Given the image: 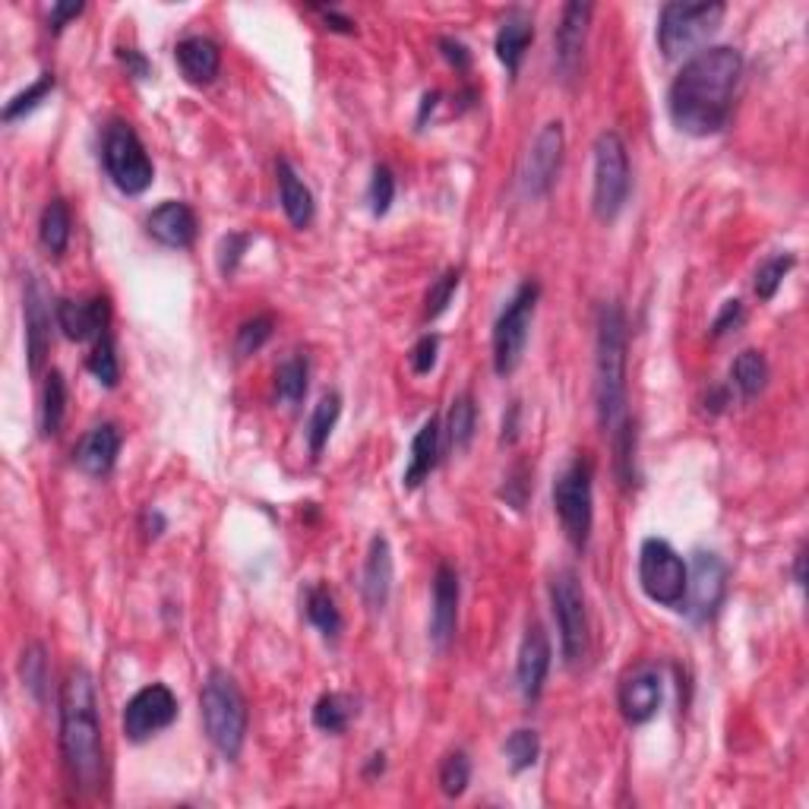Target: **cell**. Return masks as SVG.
I'll return each mask as SVG.
<instances>
[{
	"label": "cell",
	"instance_id": "cell-9",
	"mask_svg": "<svg viewBox=\"0 0 809 809\" xmlns=\"http://www.w3.org/2000/svg\"><path fill=\"white\" fill-rule=\"evenodd\" d=\"M538 298H541V285L529 278L522 281L512 298L506 301L500 310L497 323H494V370L500 377H509L519 370L525 348H529L531 335V320H534V310H538Z\"/></svg>",
	"mask_w": 809,
	"mask_h": 809
},
{
	"label": "cell",
	"instance_id": "cell-55",
	"mask_svg": "<svg viewBox=\"0 0 809 809\" xmlns=\"http://www.w3.org/2000/svg\"><path fill=\"white\" fill-rule=\"evenodd\" d=\"M794 581H797L800 588L807 585V551H804V547H800L797 556H794Z\"/></svg>",
	"mask_w": 809,
	"mask_h": 809
},
{
	"label": "cell",
	"instance_id": "cell-49",
	"mask_svg": "<svg viewBox=\"0 0 809 809\" xmlns=\"http://www.w3.org/2000/svg\"><path fill=\"white\" fill-rule=\"evenodd\" d=\"M743 323V303L736 301H724L721 307V313L714 317V323H711V339H721V335H728L731 329H736Z\"/></svg>",
	"mask_w": 809,
	"mask_h": 809
},
{
	"label": "cell",
	"instance_id": "cell-47",
	"mask_svg": "<svg viewBox=\"0 0 809 809\" xmlns=\"http://www.w3.org/2000/svg\"><path fill=\"white\" fill-rule=\"evenodd\" d=\"M436 354H440V339L428 332V335H421L418 342H414V348L408 354V364H411V370L418 374V377H428L430 370L436 367Z\"/></svg>",
	"mask_w": 809,
	"mask_h": 809
},
{
	"label": "cell",
	"instance_id": "cell-7",
	"mask_svg": "<svg viewBox=\"0 0 809 809\" xmlns=\"http://www.w3.org/2000/svg\"><path fill=\"white\" fill-rule=\"evenodd\" d=\"M554 509L559 525L576 551L588 547L595 522V468L588 458L576 455L554 480Z\"/></svg>",
	"mask_w": 809,
	"mask_h": 809
},
{
	"label": "cell",
	"instance_id": "cell-34",
	"mask_svg": "<svg viewBox=\"0 0 809 809\" xmlns=\"http://www.w3.org/2000/svg\"><path fill=\"white\" fill-rule=\"evenodd\" d=\"M450 443H453L455 453H465L475 440V430H478V404H475V396L465 389L453 399V408H450Z\"/></svg>",
	"mask_w": 809,
	"mask_h": 809
},
{
	"label": "cell",
	"instance_id": "cell-28",
	"mask_svg": "<svg viewBox=\"0 0 809 809\" xmlns=\"http://www.w3.org/2000/svg\"><path fill=\"white\" fill-rule=\"evenodd\" d=\"M301 607L307 623L320 632L326 642H335L342 635V613H339L335 598H332V591H329L326 585H320V581L307 585L301 591Z\"/></svg>",
	"mask_w": 809,
	"mask_h": 809
},
{
	"label": "cell",
	"instance_id": "cell-37",
	"mask_svg": "<svg viewBox=\"0 0 809 809\" xmlns=\"http://www.w3.org/2000/svg\"><path fill=\"white\" fill-rule=\"evenodd\" d=\"M506 762L512 768V775H522L538 765V756H541V736L531 728H519V731L509 733V740L503 743Z\"/></svg>",
	"mask_w": 809,
	"mask_h": 809
},
{
	"label": "cell",
	"instance_id": "cell-22",
	"mask_svg": "<svg viewBox=\"0 0 809 809\" xmlns=\"http://www.w3.org/2000/svg\"><path fill=\"white\" fill-rule=\"evenodd\" d=\"M118 455H121V430L114 424H99L79 440V446L74 450V465L89 478H104L118 465Z\"/></svg>",
	"mask_w": 809,
	"mask_h": 809
},
{
	"label": "cell",
	"instance_id": "cell-51",
	"mask_svg": "<svg viewBox=\"0 0 809 809\" xmlns=\"http://www.w3.org/2000/svg\"><path fill=\"white\" fill-rule=\"evenodd\" d=\"M118 60L124 64L126 74L136 76V79H149L152 76V64L136 48H118Z\"/></svg>",
	"mask_w": 809,
	"mask_h": 809
},
{
	"label": "cell",
	"instance_id": "cell-35",
	"mask_svg": "<svg viewBox=\"0 0 809 809\" xmlns=\"http://www.w3.org/2000/svg\"><path fill=\"white\" fill-rule=\"evenodd\" d=\"M307 379H310V364L303 354H291L278 364L276 370V392L281 402L301 404L307 396Z\"/></svg>",
	"mask_w": 809,
	"mask_h": 809
},
{
	"label": "cell",
	"instance_id": "cell-19",
	"mask_svg": "<svg viewBox=\"0 0 809 809\" xmlns=\"http://www.w3.org/2000/svg\"><path fill=\"white\" fill-rule=\"evenodd\" d=\"M591 13H595V7H591V3H579V0L563 7V16H559V25H556L554 32V48H556V70H559V76H563L566 82L576 79V74H579Z\"/></svg>",
	"mask_w": 809,
	"mask_h": 809
},
{
	"label": "cell",
	"instance_id": "cell-1",
	"mask_svg": "<svg viewBox=\"0 0 809 809\" xmlns=\"http://www.w3.org/2000/svg\"><path fill=\"white\" fill-rule=\"evenodd\" d=\"M743 76V54L731 45H711L686 57L680 74L667 89V114L674 126L706 140L721 133L731 121L733 92Z\"/></svg>",
	"mask_w": 809,
	"mask_h": 809
},
{
	"label": "cell",
	"instance_id": "cell-40",
	"mask_svg": "<svg viewBox=\"0 0 809 809\" xmlns=\"http://www.w3.org/2000/svg\"><path fill=\"white\" fill-rule=\"evenodd\" d=\"M794 263H797L794 253H775V256H768V259L758 266L756 281H753L758 301H772V298L778 295L782 281L787 278V273L794 269Z\"/></svg>",
	"mask_w": 809,
	"mask_h": 809
},
{
	"label": "cell",
	"instance_id": "cell-16",
	"mask_svg": "<svg viewBox=\"0 0 809 809\" xmlns=\"http://www.w3.org/2000/svg\"><path fill=\"white\" fill-rule=\"evenodd\" d=\"M551 661H554V649H551V639L541 623H531L525 635H522V645H519V657H516V683H519V692L522 699L534 706L544 692V683L551 674Z\"/></svg>",
	"mask_w": 809,
	"mask_h": 809
},
{
	"label": "cell",
	"instance_id": "cell-21",
	"mask_svg": "<svg viewBox=\"0 0 809 809\" xmlns=\"http://www.w3.org/2000/svg\"><path fill=\"white\" fill-rule=\"evenodd\" d=\"M458 623V573L450 563L436 566L433 576V610H430V642L436 649H446L453 642Z\"/></svg>",
	"mask_w": 809,
	"mask_h": 809
},
{
	"label": "cell",
	"instance_id": "cell-20",
	"mask_svg": "<svg viewBox=\"0 0 809 809\" xmlns=\"http://www.w3.org/2000/svg\"><path fill=\"white\" fill-rule=\"evenodd\" d=\"M146 234L168 251H187L197 241V212L180 200H165L146 215Z\"/></svg>",
	"mask_w": 809,
	"mask_h": 809
},
{
	"label": "cell",
	"instance_id": "cell-3",
	"mask_svg": "<svg viewBox=\"0 0 809 809\" xmlns=\"http://www.w3.org/2000/svg\"><path fill=\"white\" fill-rule=\"evenodd\" d=\"M627 313L617 301L598 310V342H595V402L598 424L605 433H617L627 418Z\"/></svg>",
	"mask_w": 809,
	"mask_h": 809
},
{
	"label": "cell",
	"instance_id": "cell-29",
	"mask_svg": "<svg viewBox=\"0 0 809 809\" xmlns=\"http://www.w3.org/2000/svg\"><path fill=\"white\" fill-rule=\"evenodd\" d=\"M70 234H74V219H70V206L54 197L42 212V222H38V241L51 256H60L70 244Z\"/></svg>",
	"mask_w": 809,
	"mask_h": 809
},
{
	"label": "cell",
	"instance_id": "cell-2",
	"mask_svg": "<svg viewBox=\"0 0 809 809\" xmlns=\"http://www.w3.org/2000/svg\"><path fill=\"white\" fill-rule=\"evenodd\" d=\"M60 756L76 790H99L104 775V746H101L99 696L96 677L86 667H70L60 686Z\"/></svg>",
	"mask_w": 809,
	"mask_h": 809
},
{
	"label": "cell",
	"instance_id": "cell-46",
	"mask_svg": "<svg viewBox=\"0 0 809 809\" xmlns=\"http://www.w3.org/2000/svg\"><path fill=\"white\" fill-rule=\"evenodd\" d=\"M529 490H531L529 465H525V462H519V465H512V472L506 475V484H503V490H500V497H503L506 506H512V509H525Z\"/></svg>",
	"mask_w": 809,
	"mask_h": 809
},
{
	"label": "cell",
	"instance_id": "cell-56",
	"mask_svg": "<svg viewBox=\"0 0 809 809\" xmlns=\"http://www.w3.org/2000/svg\"><path fill=\"white\" fill-rule=\"evenodd\" d=\"M436 101H440V92H428V96L421 99V114H418V126H424L428 114H433V108H436Z\"/></svg>",
	"mask_w": 809,
	"mask_h": 809
},
{
	"label": "cell",
	"instance_id": "cell-53",
	"mask_svg": "<svg viewBox=\"0 0 809 809\" xmlns=\"http://www.w3.org/2000/svg\"><path fill=\"white\" fill-rule=\"evenodd\" d=\"M320 16L326 20V29H332V32H354V23L348 20V16H342L339 10H326V7H320Z\"/></svg>",
	"mask_w": 809,
	"mask_h": 809
},
{
	"label": "cell",
	"instance_id": "cell-45",
	"mask_svg": "<svg viewBox=\"0 0 809 809\" xmlns=\"http://www.w3.org/2000/svg\"><path fill=\"white\" fill-rule=\"evenodd\" d=\"M251 247V234H244V231H228L225 237H222V244H219V273L222 276H234V269L241 266V256L247 253Z\"/></svg>",
	"mask_w": 809,
	"mask_h": 809
},
{
	"label": "cell",
	"instance_id": "cell-12",
	"mask_svg": "<svg viewBox=\"0 0 809 809\" xmlns=\"http://www.w3.org/2000/svg\"><path fill=\"white\" fill-rule=\"evenodd\" d=\"M728 598V566L724 559L711 551H696L692 566H689V581H686V598L683 610L696 620L706 623L711 620Z\"/></svg>",
	"mask_w": 809,
	"mask_h": 809
},
{
	"label": "cell",
	"instance_id": "cell-23",
	"mask_svg": "<svg viewBox=\"0 0 809 809\" xmlns=\"http://www.w3.org/2000/svg\"><path fill=\"white\" fill-rule=\"evenodd\" d=\"M389 591H392V547L386 534H374L367 547V559H364V573H361L364 605L370 610H383L389 601Z\"/></svg>",
	"mask_w": 809,
	"mask_h": 809
},
{
	"label": "cell",
	"instance_id": "cell-54",
	"mask_svg": "<svg viewBox=\"0 0 809 809\" xmlns=\"http://www.w3.org/2000/svg\"><path fill=\"white\" fill-rule=\"evenodd\" d=\"M143 531H146V538H158L165 531V516L158 509H146L143 512Z\"/></svg>",
	"mask_w": 809,
	"mask_h": 809
},
{
	"label": "cell",
	"instance_id": "cell-57",
	"mask_svg": "<svg viewBox=\"0 0 809 809\" xmlns=\"http://www.w3.org/2000/svg\"><path fill=\"white\" fill-rule=\"evenodd\" d=\"M383 768H386V756L377 753V756H370V765L364 768V775H367V778H377V775H383Z\"/></svg>",
	"mask_w": 809,
	"mask_h": 809
},
{
	"label": "cell",
	"instance_id": "cell-38",
	"mask_svg": "<svg viewBox=\"0 0 809 809\" xmlns=\"http://www.w3.org/2000/svg\"><path fill=\"white\" fill-rule=\"evenodd\" d=\"M89 374L99 379L104 389H114L121 379V364H118V348H114V335L104 332L99 342L92 345V354L86 357Z\"/></svg>",
	"mask_w": 809,
	"mask_h": 809
},
{
	"label": "cell",
	"instance_id": "cell-42",
	"mask_svg": "<svg viewBox=\"0 0 809 809\" xmlns=\"http://www.w3.org/2000/svg\"><path fill=\"white\" fill-rule=\"evenodd\" d=\"M273 329H276V320L269 313H259L253 320H244L241 329H237V339H234L237 357H251V354L259 352L273 339Z\"/></svg>",
	"mask_w": 809,
	"mask_h": 809
},
{
	"label": "cell",
	"instance_id": "cell-6",
	"mask_svg": "<svg viewBox=\"0 0 809 809\" xmlns=\"http://www.w3.org/2000/svg\"><path fill=\"white\" fill-rule=\"evenodd\" d=\"M101 165L124 197H143L155 180V168L143 140L126 121H111L101 136Z\"/></svg>",
	"mask_w": 809,
	"mask_h": 809
},
{
	"label": "cell",
	"instance_id": "cell-26",
	"mask_svg": "<svg viewBox=\"0 0 809 809\" xmlns=\"http://www.w3.org/2000/svg\"><path fill=\"white\" fill-rule=\"evenodd\" d=\"M276 175H278V200H281V209H285L288 222L295 228H307L313 222V212H317V202H313L310 187L303 184L301 175L295 171V165H291L288 158H278Z\"/></svg>",
	"mask_w": 809,
	"mask_h": 809
},
{
	"label": "cell",
	"instance_id": "cell-10",
	"mask_svg": "<svg viewBox=\"0 0 809 809\" xmlns=\"http://www.w3.org/2000/svg\"><path fill=\"white\" fill-rule=\"evenodd\" d=\"M689 566L664 538H645L639 547V585L649 601L661 607H683Z\"/></svg>",
	"mask_w": 809,
	"mask_h": 809
},
{
	"label": "cell",
	"instance_id": "cell-15",
	"mask_svg": "<svg viewBox=\"0 0 809 809\" xmlns=\"http://www.w3.org/2000/svg\"><path fill=\"white\" fill-rule=\"evenodd\" d=\"M661 699H664V677H661L657 664L642 661L632 667L630 674H623L620 689H617V706L632 728L649 724L661 708Z\"/></svg>",
	"mask_w": 809,
	"mask_h": 809
},
{
	"label": "cell",
	"instance_id": "cell-39",
	"mask_svg": "<svg viewBox=\"0 0 809 809\" xmlns=\"http://www.w3.org/2000/svg\"><path fill=\"white\" fill-rule=\"evenodd\" d=\"M54 86H57L54 74H42L29 89L16 92L13 99L3 104V124H13V121H20L25 114H32V111L54 92Z\"/></svg>",
	"mask_w": 809,
	"mask_h": 809
},
{
	"label": "cell",
	"instance_id": "cell-44",
	"mask_svg": "<svg viewBox=\"0 0 809 809\" xmlns=\"http://www.w3.org/2000/svg\"><path fill=\"white\" fill-rule=\"evenodd\" d=\"M367 200H370V212H374L377 219L392 209V200H396V175H392L386 165H377V168H374L370 187H367Z\"/></svg>",
	"mask_w": 809,
	"mask_h": 809
},
{
	"label": "cell",
	"instance_id": "cell-4",
	"mask_svg": "<svg viewBox=\"0 0 809 809\" xmlns=\"http://www.w3.org/2000/svg\"><path fill=\"white\" fill-rule=\"evenodd\" d=\"M200 714L202 731L209 736V743L219 750V756L228 762L241 756L251 714H247V699L241 686L228 671H219V667L209 671L200 692Z\"/></svg>",
	"mask_w": 809,
	"mask_h": 809
},
{
	"label": "cell",
	"instance_id": "cell-14",
	"mask_svg": "<svg viewBox=\"0 0 809 809\" xmlns=\"http://www.w3.org/2000/svg\"><path fill=\"white\" fill-rule=\"evenodd\" d=\"M563 149H566V133L559 121L541 126V133L534 136L525 165H522V193L529 200H544L554 190L556 177H559V165H563Z\"/></svg>",
	"mask_w": 809,
	"mask_h": 809
},
{
	"label": "cell",
	"instance_id": "cell-24",
	"mask_svg": "<svg viewBox=\"0 0 809 809\" xmlns=\"http://www.w3.org/2000/svg\"><path fill=\"white\" fill-rule=\"evenodd\" d=\"M531 42H534V20H531V13L525 10H509L503 16V23L497 29V42H494V48H497V60L506 67V74L519 76L522 70V60H525V54H529Z\"/></svg>",
	"mask_w": 809,
	"mask_h": 809
},
{
	"label": "cell",
	"instance_id": "cell-8",
	"mask_svg": "<svg viewBox=\"0 0 809 809\" xmlns=\"http://www.w3.org/2000/svg\"><path fill=\"white\" fill-rule=\"evenodd\" d=\"M632 171L630 152L617 130H605L595 140V190H591V209L598 222H617L623 206L630 200Z\"/></svg>",
	"mask_w": 809,
	"mask_h": 809
},
{
	"label": "cell",
	"instance_id": "cell-17",
	"mask_svg": "<svg viewBox=\"0 0 809 809\" xmlns=\"http://www.w3.org/2000/svg\"><path fill=\"white\" fill-rule=\"evenodd\" d=\"M23 313H25V361H29V374L38 377L45 370V361L51 352V307L38 278H25L23 295Z\"/></svg>",
	"mask_w": 809,
	"mask_h": 809
},
{
	"label": "cell",
	"instance_id": "cell-30",
	"mask_svg": "<svg viewBox=\"0 0 809 809\" xmlns=\"http://www.w3.org/2000/svg\"><path fill=\"white\" fill-rule=\"evenodd\" d=\"M64 414H67V379L60 370H51L45 377V389H42V411H38V428L42 436L51 440L64 428Z\"/></svg>",
	"mask_w": 809,
	"mask_h": 809
},
{
	"label": "cell",
	"instance_id": "cell-52",
	"mask_svg": "<svg viewBox=\"0 0 809 809\" xmlns=\"http://www.w3.org/2000/svg\"><path fill=\"white\" fill-rule=\"evenodd\" d=\"M519 414H522V404H509V411L503 414V433H500L503 443H516V436H519Z\"/></svg>",
	"mask_w": 809,
	"mask_h": 809
},
{
	"label": "cell",
	"instance_id": "cell-11",
	"mask_svg": "<svg viewBox=\"0 0 809 809\" xmlns=\"http://www.w3.org/2000/svg\"><path fill=\"white\" fill-rule=\"evenodd\" d=\"M551 605H554V620L559 630L563 661L576 667L588 655V610H585L581 581L573 569H559L551 579Z\"/></svg>",
	"mask_w": 809,
	"mask_h": 809
},
{
	"label": "cell",
	"instance_id": "cell-25",
	"mask_svg": "<svg viewBox=\"0 0 809 809\" xmlns=\"http://www.w3.org/2000/svg\"><path fill=\"white\" fill-rule=\"evenodd\" d=\"M175 60L187 82L209 86L222 70V48L206 35H190V38L177 42Z\"/></svg>",
	"mask_w": 809,
	"mask_h": 809
},
{
	"label": "cell",
	"instance_id": "cell-36",
	"mask_svg": "<svg viewBox=\"0 0 809 809\" xmlns=\"http://www.w3.org/2000/svg\"><path fill=\"white\" fill-rule=\"evenodd\" d=\"M20 677H23V686L32 692L35 702H45L48 696V655H45V645L42 642H32L29 649L20 657Z\"/></svg>",
	"mask_w": 809,
	"mask_h": 809
},
{
	"label": "cell",
	"instance_id": "cell-33",
	"mask_svg": "<svg viewBox=\"0 0 809 809\" xmlns=\"http://www.w3.org/2000/svg\"><path fill=\"white\" fill-rule=\"evenodd\" d=\"M357 714V702L348 692H326L313 706V724L326 733H345Z\"/></svg>",
	"mask_w": 809,
	"mask_h": 809
},
{
	"label": "cell",
	"instance_id": "cell-50",
	"mask_svg": "<svg viewBox=\"0 0 809 809\" xmlns=\"http://www.w3.org/2000/svg\"><path fill=\"white\" fill-rule=\"evenodd\" d=\"M86 10V3H54L48 13V29L57 35V32H64V25L76 20L79 13Z\"/></svg>",
	"mask_w": 809,
	"mask_h": 809
},
{
	"label": "cell",
	"instance_id": "cell-32",
	"mask_svg": "<svg viewBox=\"0 0 809 809\" xmlns=\"http://www.w3.org/2000/svg\"><path fill=\"white\" fill-rule=\"evenodd\" d=\"M731 379L743 399H756L758 392L768 386V361H765V354L756 352V348H746V352L736 354L731 367Z\"/></svg>",
	"mask_w": 809,
	"mask_h": 809
},
{
	"label": "cell",
	"instance_id": "cell-27",
	"mask_svg": "<svg viewBox=\"0 0 809 809\" xmlns=\"http://www.w3.org/2000/svg\"><path fill=\"white\" fill-rule=\"evenodd\" d=\"M436 455H440V421L430 418L411 440V458L402 475L404 490H414L430 478V472L436 468Z\"/></svg>",
	"mask_w": 809,
	"mask_h": 809
},
{
	"label": "cell",
	"instance_id": "cell-41",
	"mask_svg": "<svg viewBox=\"0 0 809 809\" xmlns=\"http://www.w3.org/2000/svg\"><path fill=\"white\" fill-rule=\"evenodd\" d=\"M468 784H472V758L465 750H453V753H446L443 762H440V790L455 800V797H462L465 790H468Z\"/></svg>",
	"mask_w": 809,
	"mask_h": 809
},
{
	"label": "cell",
	"instance_id": "cell-5",
	"mask_svg": "<svg viewBox=\"0 0 809 809\" xmlns=\"http://www.w3.org/2000/svg\"><path fill=\"white\" fill-rule=\"evenodd\" d=\"M724 3H664L657 16V48L667 60L699 54L724 20Z\"/></svg>",
	"mask_w": 809,
	"mask_h": 809
},
{
	"label": "cell",
	"instance_id": "cell-18",
	"mask_svg": "<svg viewBox=\"0 0 809 809\" xmlns=\"http://www.w3.org/2000/svg\"><path fill=\"white\" fill-rule=\"evenodd\" d=\"M54 320L64 329V335L70 342H99L104 332H111V307L108 298H86V301H74V298H60L54 303Z\"/></svg>",
	"mask_w": 809,
	"mask_h": 809
},
{
	"label": "cell",
	"instance_id": "cell-43",
	"mask_svg": "<svg viewBox=\"0 0 809 809\" xmlns=\"http://www.w3.org/2000/svg\"><path fill=\"white\" fill-rule=\"evenodd\" d=\"M458 281H462V273H458V269H446L443 276L430 285L428 307H424V317H428V320H436V317L446 313V307L453 303L455 291H458Z\"/></svg>",
	"mask_w": 809,
	"mask_h": 809
},
{
	"label": "cell",
	"instance_id": "cell-48",
	"mask_svg": "<svg viewBox=\"0 0 809 809\" xmlns=\"http://www.w3.org/2000/svg\"><path fill=\"white\" fill-rule=\"evenodd\" d=\"M436 48H440V54L446 57L450 67H455L458 74H468V67H472V51H468V45H462V42L453 38V35H443V38L436 42Z\"/></svg>",
	"mask_w": 809,
	"mask_h": 809
},
{
	"label": "cell",
	"instance_id": "cell-13",
	"mask_svg": "<svg viewBox=\"0 0 809 809\" xmlns=\"http://www.w3.org/2000/svg\"><path fill=\"white\" fill-rule=\"evenodd\" d=\"M177 721V696L165 683L143 686L124 706V736L130 743H146L155 733Z\"/></svg>",
	"mask_w": 809,
	"mask_h": 809
},
{
	"label": "cell",
	"instance_id": "cell-31",
	"mask_svg": "<svg viewBox=\"0 0 809 809\" xmlns=\"http://www.w3.org/2000/svg\"><path fill=\"white\" fill-rule=\"evenodd\" d=\"M339 414H342V399L339 392H326L320 402L313 404V414H310V424H307V446H310V455L320 458L323 450H326L329 436L339 424Z\"/></svg>",
	"mask_w": 809,
	"mask_h": 809
}]
</instances>
